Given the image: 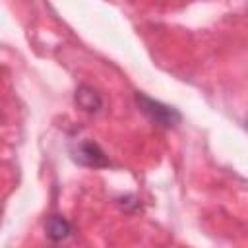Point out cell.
I'll return each mask as SVG.
<instances>
[{"instance_id":"obj_4","label":"cell","mask_w":248,"mask_h":248,"mask_svg":"<svg viewBox=\"0 0 248 248\" xmlns=\"http://www.w3.org/2000/svg\"><path fill=\"white\" fill-rule=\"evenodd\" d=\"M45 231H46V236H48L52 242H60V240H64V238L70 236L72 225H70L68 219H64L62 215H52V217H48Z\"/></svg>"},{"instance_id":"obj_5","label":"cell","mask_w":248,"mask_h":248,"mask_svg":"<svg viewBox=\"0 0 248 248\" xmlns=\"http://www.w3.org/2000/svg\"><path fill=\"white\" fill-rule=\"evenodd\" d=\"M246 130H248V118H246Z\"/></svg>"},{"instance_id":"obj_3","label":"cell","mask_w":248,"mask_h":248,"mask_svg":"<svg viewBox=\"0 0 248 248\" xmlns=\"http://www.w3.org/2000/svg\"><path fill=\"white\" fill-rule=\"evenodd\" d=\"M76 103L87 112H99L103 108V97L89 85H81L76 91Z\"/></svg>"},{"instance_id":"obj_2","label":"cell","mask_w":248,"mask_h":248,"mask_svg":"<svg viewBox=\"0 0 248 248\" xmlns=\"http://www.w3.org/2000/svg\"><path fill=\"white\" fill-rule=\"evenodd\" d=\"M72 159L83 167H93V169H99V167H108V159L105 155V151L91 140H83L79 143H76L72 149Z\"/></svg>"},{"instance_id":"obj_1","label":"cell","mask_w":248,"mask_h":248,"mask_svg":"<svg viewBox=\"0 0 248 248\" xmlns=\"http://www.w3.org/2000/svg\"><path fill=\"white\" fill-rule=\"evenodd\" d=\"M136 103L140 107V110L157 126L165 128V130H170L174 128L178 122H180V112L174 108V107H169L145 93H136Z\"/></svg>"}]
</instances>
